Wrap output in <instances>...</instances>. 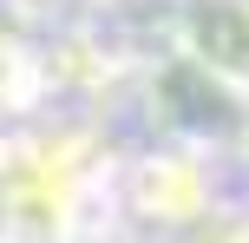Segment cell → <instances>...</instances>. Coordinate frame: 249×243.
Returning a JSON list of instances; mask_svg holds the SVG:
<instances>
[{
	"mask_svg": "<svg viewBox=\"0 0 249 243\" xmlns=\"http://www.w3.org/2000/svg\"><path fill=\"white\" fill-rule=\"evenodd\" d=\"M20 7H26V0H20Z\"/></svg>",
	"mask_w": 249,
	"mask_h": 243,
	"instance_id": "cell-1",
	"label": "cell"
}]
</instances>
